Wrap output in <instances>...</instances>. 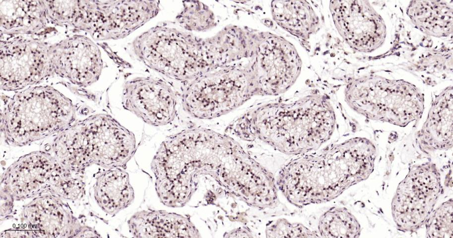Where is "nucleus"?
<instances>
[{
  "instance_id": "1",
  "label": "nucleus",
  "mask_w": 453,
  "mask_h": 238,
  "mask_svg": "<svg viewBox=\"0 0 453 238\" xmlns=\"http://www.w3.org/2000/svg\"><path fill=\"white\" fill-rule=\"evenodd\" d=\"M159 185L168 200L184 206L199 178L208 177L250 206L272 208L278 203L276 180L231 137L205 128L171 136L154 159Z\"/></svg>"
},
{
  "instance_id": "2",
  "label": "nucleus",
  "mask_w": 453,
  "mask_h": 238,
  "mask_svg": "<svg viewBox=\"0 0 453 238\" xmlns=\"http://www.w3.org/2000/svg\"><path fill=\"white\" fill-rule=\"evenodd\" d=\"M292 160L280 171L277 187L292 205L328 202L373 172L377 151L369 139L355 137Z\"/></svg>"
},
{
  "instance_id": "3",
  "label": "nucleus",
  "mask_w": 453,
  "mask_h": 238,
  "mask_svg": "<svg viewBox=\"0 0 453 238\" xmlns=\"http://www.w3.org/2000/svg\"><path fill=\"white\" fill-rule=\"evenodd\" d=\"M335 124L329 100L315 94L258 107L236 119L228 132L246 141L259 139L288 155H303L326 142Z\"/></svg>"
},
{
  "instance_id": "4",
  "label": "nucleus",
  "mask_w": 453,
  "mask_h": 238,
  "mask_svg": "<svg viewBox=\"0 0 453 238\" xmlns=\"http://www.w3.org/2000/svg\"><path fill=\"white\" fill-rule=\"evenodd\" d=\"M54 156L64 167L80 174L97 165L123 168L133 155V134L110 116L98 115L73 123L57 134Z\"/></svg>"
},
{
  "instance_id": "5",
  "label": "nucleus",
  "mask_w": 453,
  "mask_h": 238,
  "mask_svg": "<svg viewBox=\"0 0 453 238\" xmlns=\"http://www.w3.org/2000/svg\"><path fill=\"white\" fill-rule=\"evenodd\" d=\"M71 102L48 87L27 88L16 94L1 115L6 141L22 146L57 134L74 123Z\"/></svg>"
},
{
  "instance_id": "6",
  "label": "nucleus",
  "mask_w": 453,
  "mask_h": 238,
  "mask_svg": "<svg viewBox=\"0 0 453 238\" xmlns=\"http://www.w3.org/2000/svg\"><path fill=\"white\" fill-rule=\"evenodd\" d=\"M344 97L360 115L400 127L419 119L424 109V95L415 85L375 74L349 80Z\"/></svg>"
},
{
  "instance_id": "7",
  "label": "nucleus",
  "mask_w": 453,
  "mask_h": 238,
  "mask_svg": "<svg viewBox=\"0 0 453 238\" xmlns=\"http://www.w3.org/2000/svg\"><path fill=\"white\" fill-rule=\"evenodd\" d=\"M133 48L145 65L176 80L189 81L215 69L204 39L174 28H153L134 40Z\"/></svg>"
},
{
  "instance_id": "8",
  "label": "nucleus",
  "mask_w": 453,
  "mask_h": 238,
  "mask_svg": "<svg viewBox=\"0 0 453 238\" xmlns=\"http://www.w3.org/2000/svg\"><path fill=\"white\" fill-rule=\"evenodd\" d=\"M247 63L216 68L187 81L182 94L185 110L194 118L211 119L255 96Z\"/></svg>"
},
{
  "instance_id": "9",
  "label": "nucleus",
  "mask_w": 453,
  "mask_h": 238,
  "mask_svg": "<svg viewBox=\"0 0 453 238\" xmlns=\"http://www.w3.org/2000/svg\"><path fill=\"white\" fill-rule=\"evenodd\" d=\"M157 0L78 1L70 23L88 32L94 39L123 38L156 16Z\"/></svg>"
},
{
  "instance_id": "10",
  "label": "nucleus",
  "mask_w": 453,
  "mask_h": 238,
  "mask_svg": "<svg viewBox=\"0 0 453 238\" xmlns=\"http://www.w3.org/2000/svg\"><path fill=\"white\" fill-rule=\"evenodd\" d=\"M329 9L338 33L353 50L378 55L389 48L392 25L376 5L365 0H332Z\"/></svg>"
},
{
  "instance_id": "11",
  "label": "nucleus",
  "mask_w": 453,
  "mask_h": 238,
  "mask_svg": "<svg viewBox=\"0 0 453 238\" xmlns=\"http://www.w3.org/2000/svg\"><path fill=\"white\" fill-rule=\"evenodd\" d=\"M294 46L282 37L261 32L255 53L247 64L256 95H277L295 82L301 69Z\"/></svg>"
},
{
  "instance_id": "12",
  "label": "nucleus",
  "mask_w": 453,
  "mask_h": 238,
  "mask_svg": "<svg viewBox=\"0 0 453 238\" xmlns=\"http://www.w3.org/2000/svg\"><path fill=\"white\" fill-rule=\"evenodd\" d=\"M443 191L436 165L426 162L412 166L399 183L391 202L397 228L414 232L422 227Z\"/></svg>"
},
{
  "instance_id": "13",
  "label": "nucleus",
  "mask_w": 453,
  "mask_h": 238,
  "mask_svg": "<svg viewBox=\"0 0 453 238\" xmlns=\"http://www.w3.org/2000/svg\"><path fill=\"white\" fill-rule=\"evenodd\" d=\"M31 199L20 211L21 228L33 230L38 238L101 237L80 222L65 200L52 193Z\"/></svg>"
},
{
  "instance_id": "14",
  "label": "nucleus",
  "mask_w": 453,
  "mask_h": 238,
  "mask_svg": "<svg viewBox=\"0 0 453 238\" xmlns=\"http://www.w3.org/2000/svg\"><path fill=\"white\" fill-rule=\"evenodd\" d=\"M0 86L17 90L54 74L50 50L31 41L1 44Z\"/></svg>"
},
{
  "instance_id": "15",
  "label": "nucleus",
  "mask_w": 453,
  "mask_h": 238,
  "mask_svg": "<svg viewBox=\"0 0 453 238\" xmlns=\"http://www.w3.org/2000/svg\"><path fill=\"white\" fill-rule=\"evenodd\" d=\"M65 167L50 153L34 152L19 158L1 176L0 190L15 200L51 193Z\"/></svg>"
},
{
  "instance_id": "16",
  "label": "nucleus",
  "mask_w": 453,
  "mask_h": 238,
  "mask_svg": "<svg viewBox=\"0 0 453 238\" xmlns=\"http://www.w3.org/2000/svg\"><path fill=\"white\" fill-rule=\"evenodd\" d=\"M122 99L127 110L152 125H165L175 116L174 92L160 80L139 77L129 81L124 87Z\"/></svg>"
},
{
  "instance_id": "17",
  "label": "nucleus",
  "mask_w": 453,
  "mask_h": 238,
  "mask_svg": "<svg viewBox=\"0 0 453 238\" xmlns=\"http://www.w3.org/2000/svg\"><path fill=\"white\" fill-rule=\"evenodd\" d=\"M54 74L74 84L88 86L98 78L102 68L100 51L90 39L71 38L50 49Z\"/></svg>"
},
{
  "instance_id": "18",
  "label": "nucleus",
  "mask_w": 453,
  "mask_h": 238,
  "mask_svg": "<svg viewBox=\"0 0 453 238\" xmlns=\"http://www.w3.org/2000/svg\"><path fill=\"white\" fill-rule=\"evenodd\" d=\"M260 31L237 25L226 26L205 39L208 57L216 68L242 64L254 56Z\"/></svg>"
},
{
  "instance_id": "19",
  "label": "nucleus",
  "mask_w": 453,
  "mask_h": 238,
  "mask_svg": "<svg viewBox=\"0 0 453 238\" xmlns=\"http://www.w3.org/2000/svg\"><path fill=\"white\" fill-rule=\"evenodd\" d=\"M453 86L442 90L435 98L426 119L416 135V142L423 153L448 150L453 144Z\"/></svg>"
},
{
  "instance_id": "20",
  "label": "nucleus",
  "mask_w": 453,
  "mask_h": 238,
  "mask_svg": "<svg viewBox=\"0 0 453 238\" xmlns=\"http://www.w3.org/2000/svg\"><path fill=\"white\" fill-rule=\"evenodd\" d=\"M131 235L135 238H198L200 234L187 217L159 210H142L128 221Z\"/></svg>"
},
{
  "instance_id": "21",
  "label": "nucleus",
  "mask_w": 453,
  "mask_h": 238,
  "mask_svg": "<svg viewBox=\"0 0 453 238\" xmlns=\"http://www.w3.org/2000/svg\"><path fill=\"white\" fill-rule=\"evenodd\" d=\"M91 194L98 207L111 215L128 207L134 198L128 174L118 167L107 168L98 175Z\"/></svg>"
},
{
  "instance_id": "22",
  "label": "nucleus",
  "mask_w": 453,
  "mask_h": 238,
  "mask_svg": "<svg viewBox=\"0 0 453 238\" xmlns=\"http://www.w3.org/2000/svg\"><path fill=\"white\" fill-rule=\"evenodd\" d=\"M452 1H410L405 13L411 23L422 33L436 38L452 35Z\"/></svg>"
},
{
  "instance_id": "23",
  "label": "nucleus",
  "mask_w": 453,
  "mask_h": 238,
  "mask_svg": "<svg viewBox=\"0 0 453 238\" xmlns=\"http://www.w3.org/2000/svg\"><path fill=\"white\" fill-rule=\"evenodd\" d=\"M271 11L274 21L291 35L309 39L319 29V19L311 5L305 0H274Z\"/></svg>"
},
{
  "instance_id": "24",
  "label": "nucleus",
  "mask_w": 453,
  "mask_h": 238,
  "mask_svg": "<svg viewBox=\"0 0 453 238\" xmlns=\"http://www.w3.org/2000/svg\"><path fill=\"white\" fill-rule=\"evenodd\" d=\"M1 4V23L8 30L38 29L44 23L45 5L40 1H3Z\"/></svg>"
},
{
  "instance_id": "25",
  "label": "nucleus",
  "mask_w": 453,
  "mask_h": 238,
  "mask_svg": "<svg viewBox=\"0 0 453 238\" xmlns=\"http://www.w3.org/2000/svg\"><path fill=\"white\" fill-rule=\"evenodd\" d=\"M320 238H354L359 237L360 225L355 216L344 207H333L320 218L318 231Z\"/></svg>"
},
{
  "instance_id": "26",
  "label": "nucleus",
  "mask_w": 453,
  "mask_h": 238,
  "mask_svg": "<svg viewBox=\"0 0 453 238\" xmlns=\"http://www.w3.org/2000/svg\"><path fill=\"white\" fill-rule=\"evenodd\" d=\"M176 19L181 27L189 31H205L216 24L215 15L210 8L196 0L183 1V8Z\"/></svg>"
},
{
  "instance_id": "27",
  "label": "nucleus",
  "mask_w": 453,
  "mask_h": 238,
  "mask_svg": "<svg viewBox=\"0 0 453 238\" xmlns=\"http://www.w3.org/2000/svg\"><path fill=\"white\" fill-rule=\"evenodd\" d=\"M453 201L451 198L433 210L426 222V237L452 238Z\"/></svg>"
},
{
  "instance_id": "28",
  "label": "nucleus",
  "mask_w": 453,
  "mask_h": 238,
  "mask_svg": "<svg viewBox=\"0 0 453 238\" xmlns=\"http://www.w3.org/2000/svg\"><path fill=\"white\" fill-rule=\"evenodd\" d=\"M265 235L267 238H320L317 231H312L301 223L290 222L284 218L268 224Z\"/></svg>"
},
{
  "instance_id": "29",
  "label": "nucleus",
  "mask_w": 453,
  "mask_h": 238,
  "mask_svg": "<svg viewBox=\"0 0 453 238\" xmlns=\"http://www.w3.org/2000/svg\"><path fill=\"white\" fill-rule=\"evenodd\" d=\"M1 238H38L37 234L30 229L16 228L5 230L1 232Z\"/></svg>"
},
{
  "instance_id": "30",
  "label": "nucleus",
  "mask_w": 453,
  "mask_h": 238,
  "mask_svg": "<svg viewBox=\"0 0 453 238\" xmlns=\"http://www.w3.org/2000/svg\"><path fill=\"white\" fill-rule=\"evenodd\" d=\"M14 199L9 194L0 190V215L1 219L12 214Z\"/></svg>"
},
{
  "instance_id": "31",
  "label": "nucleus",
  "mask_w": 453,
  "mask_h": 238,
  "mask_svg": "<svg viewBox=\"0 0 453 238\" xmlns=\"http://www.w3.org/2000/svg\"><path fill=\"white\" fill-rule=\"evenodd\" d=\"M225 238H251L253 237L251 231L245 227L233 230L225 234Z\"/></svg>"
}]
</instances>
